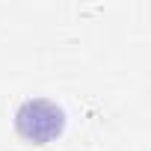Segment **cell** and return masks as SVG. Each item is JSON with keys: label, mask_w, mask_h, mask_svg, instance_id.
I'll return each mask as SVG.
<instances>
[{"label": "cell", "mask_w": 151, "mask_h": 151, "mask_svg": "<svg viewBox=\"0 0 151 151\" xmlns=\"http://www.w3.org/2000/svg\"><path fill=\"white\" fill-rule=\"evenodd\" d=\"M68 124V113L59 101L36 95V98H24L15 113H12V127L15 133L30 142V145H50L65 133Z\"/></svg>", "instance_id": "cell-1"}]
</instances>
